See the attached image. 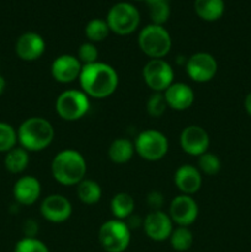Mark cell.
<instances>
[{
  "label": "cell",
  "instance_id": "17",
  "mask_svg": "<svg viewBox=\"0 0 251 252\" xmlns=\"http://www.w3.org/2000/svg\"><path fill=\"white\" fill-rule=\"evenodd\" d=\"M42 192L41 182L38 179L31 175L21 176L16 180L12 189V194L17 204L21 206H32L39 198Z\"/></svg>",
  "mask_w": 251,
  "mask_h": 252
},
{
  "label": "cell",
  "instance_id": "30",
  "mask_svg": "<svg viewBox=\"0 0 251 252\" xmlns=\"http://www.w3.org/2000/svg\"><path fill=\"white\" fill-rule=\"evenodd\" d=\"M14 252H49L48 246L37 238H22L15 245Z\"/></svg>",
  "mask_w": 251,
  "mask_h": 252
},
{
  "label": "cell",
  "instance_id": "34",
  "mask_svg": "<svg viewBox=\"0 0 251 252\" xmlns=\"http://www.w3.org/2000/svg\"><path fill=\"white\" fill-rule=\"evenodd\" d=\"M37 231H38V224H37L36 221L31 220V219L25 221V225H24L25 236H27V238H36Z\"/></svg>",
  "mask_w": 251,
  "mask_h": 252
},
{
  "label": "cell",
  "instance_id": "1",
  "mask_svg": "<svg viewBox=\"0 0 251 252\" xmlns=\"http://www.w3.org/2000/svg\"><path fill=\"white\" fill-rule=\"evenodd\" d=\"M79 83L89 97L106 98L117 90L118 74L110 64L96 62L83 65Z\"/></svg>",
  "mask_w": 251,
  "mask_h": 252
},
{
  "label": "cell",
  "instance_id": "6",
  "mask_svg": "<svg viewBox=\"0 0 251 252\" xmlns=\"http://www.w3.org/2000/svg\"><path fill=\"white\" fill-rule=\"evenodd\" d=\"M90 110L89 96L83 90H65L57 97L56 111L64 121L74 122L83 118Z\"/></svg>",
  "mask_w": 251,
  "mask_h": 252
},
{
  "label": "cell",
  "instance_id": "19",
  "mask_svg": "<svg viewBox=\"0 0 251 252\" xmlns=\"http://www.w3.org/2000/svg\"><path fill=\"white\" fill-rule=\"evenodd\" d=\"M167 106L175 111H185L194 102V91L185 83H172L164 91Z\"/></svg>",
  "mask_w": 251,
  "mask_h": 252
},
{
  "label": "cell",
  "instance_id": "35",
  "mask_svg": "<svg viewBox=\"0 0 251 252\" xmlns=\"http://www.w3.org/2000/svg\"><path fill=\"white\" fill-rule=\"evenodd\" d=\"M244 108H245L246 113L251 117V91L246 95L245 100H244Z\"/></svg>",
  "mask_w": 251,
  "mask_h": 252
},
{
  "label": "cell",
  "instance_id": "32",
  "mask_svg": "<svg viewBox=\"0 0 251 252\" xmlns=\"http://www.w3.org/2000/svg\"><path fill=\"white\" fill-rule=\"evenodd\" d=\"M78 59L83 65H89L98 62V51L96 46L91 42H85L79 47Z\"/></svg>",
  "mask_w": 251,
  "mask_h": 252
},
{
  "label": "cell",
  "instance_id": "14",
  "mask_svg": "<svg viewBox=\"0 0 251 252\" xmlns=\"http://www.w3.org/2000/svg\"><path fill=\"white\" fill-rule=\"evenodd\" d=\"M42 217L51 223H64L70 218L73 207L70 201L62 194H49L39 207Z\"/></svg>",
  "mask_w": 251,
  "mask_h": 252
},
{
  "label": "cell",
  "instance_id": "18",
  "mask_svg": "<svg viewBox=\"0 0 251 252\" xmlns=\"http://www.w3.org/2000/svg\"><path fill=\"white\" fill-rule=\"evenodd\" d=\"M175 186L177 187L182 194L191 196L199 191L202 186V174L198 167H194L193 165H181L179 169L175 171L174 175Z\"/></svg>",
  "mask_w": 251,
  "mask_h": 252
},
{
  "label": "cell",
  "instance_id": "28",
  "mask_svg": "<svg viewBox=\"0 0 251 252\" xmlns=\"http://www.w3.org/2000/svg\"><path fill=\"white\" fill-rule=\"evenodd\" d=\"M221 162L220 159L213 153H204L198 157V170L201 174H206L208 176H214L220 171Z\"/></svg>",
  "mask_w": 251,
  "mask_h": 252
},
{
  "label": "cell",
  "instance_id": "10",
  "mask_svg": "<svg viewBox=\"0 0 251 252\" xmlns=\"http://www.w3.org/2000/svg\"><path fill=\"white\" fill-rule=\"evenodd\" d=\"M218 63L211 53L198 52L187 59L186 73L196 83H208L216 76Z\"/></svg>",
  "mask_w": 251,
  "mask_h": 252
},
{
  "label": "cell",
  "instance_id": "36",
  "mask_svg": "<svg viewBox=\"0 0 251 252\" xmlns=\"http://www.w3.org/2000/svg\"><path fill=\"white\" fill-rule=\"evenodd\" d=\"M5 88H6V81H5L4 76L0 75V95H2V93L5 91Z\"/></svg>",
  "mask_w": 251,
  "mask_h": 252
},
{
  "label": "cell",
  "instance_id": "8",
  "mask_svg": "<svg viewBox=\"0 0 251 252\" xmlns=\"http://www.w3.org/2000/svg\"><path fill=\"white\" fill-rule=\"evenodd\" d=\"M140 16L138 10L128 2H118L113 5L107 14V22L110 31L125 36L137 30Z\"/></svg>",
  "mask_w": 251,
  "mask_h": 252
},
{
  "label": "cell",
  "instance_id": "12",
  "mask_svg": "<svg viewBox=\"0 0 251 252\" xmlns=\"http://www.w3.org/2000/svg\"><path fill=\"white\" fill-rule=\"evenodd\" d=\"M198 204L187 194L175 197L170 203L169 216L177 226H189L198 218Z\"/></svg>",
  "mask_w": 251,
  "mask_h": 252
},
{
  "label": "cell",
  "instance_id": "24",
  "mask_svg": "<svg viewBox=\"0 0 251 252\" xmlns=\"http://www.w3.org/2000/svg\"><path fill=\"white\" fill-rule=\"evenodd\" d=\"M76 193L79 199L84 204L93 206L100 202L102 197V189L96 181L90 179H84L83 181L76 185Z\"/></svg>",
  "mask_w": 251,
  "mask_h": 252
},
{
  "label": "cell",
  "instance_id": "22",
  "mask_svg": "<svg viewBox=\"0 0 251 252\" xmlns=\"http://www.w3.org/2000/svg\"><path fill=\"white\" fill-rule=\"evenodd\" d=\"M30 162V155L26 149L22 147H15L7 153H5L4 165L6 170L11 174H21L27 169Z\"/></svg>",
  "mask_w": 251,
  "mask_h": 252
},
{
  "label": "cell",
  "instance_id": "20",
  "mask_svg": "<svg viewBox=\"0 0 251 252\" xmlns=\"http://www.w3.org/2000/svg\"><path fill=\"white\" fill-rule=\"evenodd\" d=\"M135 153L134 143L127 138H117L108 148V158L115 164H126L133 158Z\"/></svg>",
  "mask_w": 251,
  "mask_h": 252
},
{
  "label": "cell",
  "instance_id": "33",
  "mask_svg": "<svg viewBox=\"0 0 251 252\" xmlns=\"http://www.w3.org/2000/svg\"><path fill=\"white\" fill-rule=\"evenodd\" d=\"M147 203L153 211H161V207L164 204V196L157 191L150 192L147 197Z\"/></svg>",
  "mask_w": 251,
  "mask_h": 252
},
{
  "label": "cell",
  "instance_id": "13",
  "mask_svg": "<svg viewBox=\"0 0 251 252\" xmlns=\"http://www.w3.org/2000/svg\"><path fill=\"white\" fill-rule=\"evenodd\" d=\"M209 135L204 128L199 126H188L180 134V145L186 154L199 157L208 152Z\"/></svg>",
  "mask_w": 251,
  "mask_h": 252
},
{
  "label": "cell",
  "instance_id": "29",
  "mask_svg": "<svg viewBox=\"0 0 251 252\" xmlns=\"http://www.w3.org/2000/svg\"><path fill=\"white\" fill-rule=\"evenodd\" d=\"M167 107L169 106H167L166 100H165L164 93H154L147 102L148 113L154 118L161 117L165 111L167 110Z\"/></svg>",
  "mask_w": 251,
  "mask_h": 252
},
{
  "label": "cell",
  "instance_id": "9",
  "mask_svg": "<svg viewBox=\"0 0 251 252\" xmlns=\"http://www.w3.org/2000/svg\"><path fill=\"white\" fill-rule=\"evenodd\" d=\"M143 79L154 93H164L174 83V69L164 59H150L143 68Z\"/></svg>",
  "mask_w": 251,
  "mask_h": 252
},
{
  "label": "cell",
  "instance_id": "11",
  "mask_svg": "<svg viewBox=\"0 0 251 252\" xmlns=\"http://www.w3.org/2000/svg\"><path fill=\"white\" fill-rule=\"evenodd\" d=\"M143 229L150 240L161 243L169 240L174 230V221L165 212L152 211L143 220Z\"/></svg>",
  "mask_w": 251,
  "mask_h": 252
},
{
  "label": "cell",
  "instance_id": "26",
  "mask_svg": "<svg viewBox=\"0 0 251 252\" xmlns=\"http://www.w3.org/2000/svg\"><path fill=\"white\" fill-rule=\"evenodd\" d=\"M110 33V27L107 22L102 19H93L86 24L85 34L91 43H97L107 38Z\"/></svg>",
  "mask_w": 251,
  "mask_h": 252
},
{
  "label": "cell",
  "instance_id": "2",
  "mask_svg": "<svg viewBox=\"0 0 251 252\" xmlns=\"http://www.w3.org/2000/svg\"><path fill=\"white\" fill-rule=\"evenodd\" d=\"M51 171L58 184L63 186H75L85 179V158L78 150H62L52 160Z\"/></svg>",
  "mask_w": 251,
  "mask_h": 252
},
{
  "label": "cell",
  "instance_id": "15",
  "mask_svg": "<svg viewBox=\"0 0 251 252\" xmlns=\"http://www.w3.org/2000/svg\"><path fill=\"white\" fill-rule=\"evenodd\" d=\"M83 64L79 62L78 57L71 54H62L57 57L51 65V74L58 83L69 84L79 80Z\"/></svg>",
  "mask_w": 251,
  "mask_h": 252
},
{
  "label": "cell",
  "instance_id": "31",
  "mask_svg": "<svg viewBox=\"0 0 251 252\" xmlns=\"http://www.w3.org/2000/svg\"><path fill=\"white\" fill-rule=\"evenodd\" d=\"M149 5V11H150V19H152L153 24L155 25H161L167 21L170 16V6L167 0L165 1H157L152 2Z\"/></svg>",
  "mask_w": 251,
  "mask_h": 252
},
{
  "label": "cell",
  "instance_id": "23",
  "mask_svg": "<svg viewBox=\"0 0 251 252\" xmlns=\"http://www.w3.org/2000/svg\"><path fill=\"white\" fill-rule=\"evenodd\" d=\"M194 10L202 20L216 21L224 14V1L223 0H196Z\"/></svg>",
  "mask_w": 251,
  "mask_h": 252
},
{
  "label": "cell",
  "instance_id": "27",
  "mask_svg": "<svg viewBox=\"0 0 251 252\" xmlns=\"http://www.w3.org/2000/svg\"><path fill=\"white\" fill-rule=\"evenodd\" d=\"M17 143V130L9 123L0 122V153H7Z\"/></svg>",
  "mask_w": 251,
  "mask_h": 252
},
{
  "label": "cell",
  "instance_id": "7",
  "mask_svg": "<svg viewBox=\"0 0 251 252\" xmlns=\"http://www.w3.org/2000/svg\"><path fill=\"white\" fill-rule=\"evenodd\" d=\"M135 153L147 161H159L169 152V140L164 133L155 129H145L137 135Z\"/></svg>",
  "mask_w": 251,
  "mask_h": 252
},
{
  "label": "cell",
  "instance_id": "25",
  "mask_svg": "<svg viewBox=\"0 0 251 252\" xmlns=\"http://www.w3.org/2000/svg\"><path fill=\"white\" fill-rule=\"evenodd\" d=\"M170 245L174 250L185 252L192 248L193 244V234L189 230L188 226H177L172 230L169 238Z\"/></svg>",
  "mask_w": 251,
  "mask_h": 252
},
{
  "label": "cell",
  "instance_id": "3",
  "mask_svg": "<svg viewBox=\"0 0 251 252\" xmlns=\"http://www.w3.org/2000/svg\"><path fill=\"white\" fill-rule=\"evenodd\" d=\"M54 128L43 117H30L17 128V142L27 152H42L52 144Z\"/></svg>",
  "mask_w": 251,
  "mask_h": 252
},
{
  "label": "cell",
  "instance_id": "21",
  "mask_svg": "<svg viewBox=\"0 0 251 252\" xmlns=\"http://www.w3.org/2000/svg\"><path fill=\"white\" fill-rule=\"evenodd\" d=\"M111 212H112L115 219L118 220H127L134 212V199L129 193L120 192L115 194L111 199Z\"/></svg>",
  "mask_w": 251,
  "mask_h": 252
},
{
  "label": "cell",
  "instance_id": "5",
  "mask_svg": "<svg viewBox=\"0 0 251 252\" xmlns=\"http://www.w3.org/2000/svg\"><path fill=\"white\" fill-rule=\"evenodd\" d=\"M98 241L106 252H125L130 243V229L125 220L110 219L100 226Z\"/></svg>",
  "mask_w": 251,
  "mask_h": 252
},
{
  "label": "cell",
  "instance_id": "16",
  "mask_svg": "<svg viewBox=\"0 0 251 252\" xmlns=\"http://www.w3.org/2000/svg\"><path fill=\"white\" fill-rule=\"evenodd\" d=\"M46 51V42L36 32H25L17 38L15 52L21 61L33 62L42 57Z\"/></svg>",
  "mask_w": 251,
  "mask_h": 252
},
{
  "label": "cell",
  "instance_id": "4",
  "mask_svg": "<svg viewBox=\"0 0 251 252\" xmlns=\"http://www.w3.org/2000/svg\"><path fill=\"white\" fill-rule=\"evenodd\" d=\"M139 48L152 59H162L171 49V37L161 25H148L138 36Z\"/></svg>",
  "mask_w": 251,
  "mask_h": 252
}]
</instances>
